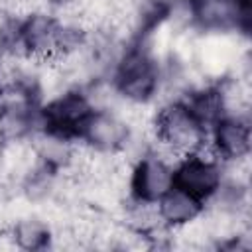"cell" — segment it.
<instances>
[{
    "mask_svg": "<svg viewBox=\"0 0 252 252\" xmlns=\"http://www.w3.org/2000/svg\"><path fill=\"white\" fill-rule=\"evenodd\" d=\"M159 89V73L156 57L144 47L126 51L116 63L114 91L128 102H150Z\"/></svg>",
    "mask_w": 252,
    "mask_h": 252,
    "instance_id": "6da1fadb",
    "label": "cell"
},
{
    "mask_svg": "<svg viewBox=\"0 0 252 252\" xmlns=\"http://www.w3.org/2000/svg\"><path fill=\"white\" fill-rule=\"evenodd\" d=\"M154 132L159 144H165L179 156H191L205 140L207 128L195 118L185 102L171 100L154 116Z\"/></svg>",
    "mask_w": 252,
    "mask_h": 252,
    "instance_id": "7a4b0ae2",
    "label": "cell"
},
{
    "mask_svg": "<svg viewBox=\"0 0 252 252\" xmlns=\"http://www.w3.org/2000/svg\"><path fill=\"white\" fill-rule=\"evenodd\" d=\"M187 4L191 24L207 33H238L248 30V0H189Z\"/></svg>",
    "mask_w": 252,
    "mask_h": 252,
    "instance_id": "3957f363",
    "label": "cell"
},
{
    "mask_svg": "<svg viewBox=\"0 0 252 252\" xmlns=\"http://www.w3.org/2000/svg\"><path fill=\"white\" fill-rule=\"evenodd\" d=\"M77 136L96 152L118 154L126 148L130 128L116 110L93 108L79 126Z\"/></svg>",
    "mask_w": 252,
    "mask_h": 252,
    "instance_id": "277c9868",
    "label": "cell"
},
{
    "mask_svg": "<svg viewBox=\"0 0 252 252\" xmlns=\"http://www.w3.org/2000/svg\"><path fill=\"white\" fill-rule=\"evenodd\" d=\"M91 110L93 106L87 94L79 91H65L43 106V112H41L43 126H45L43 130H49L65 138L77 136L79 126L83 124V120Z\"/></svg>",
    "mask_w": 252,
    "mask_h": 252,
    "instance_id": "5b68a950",
    "label": "cell"
},
{
    "mask_svg": "<svg viewBox=\"0 0 252 252\" xmlns=\"http://www.w3.org/2000/svg\"><path fill=\"white\" fill-rule=\"evenodd\" d=\"M222 167L219 161H207L195 156L183 158L173 169V185L205 201L222 187Z\"/></svg>",
    "mask_w": 252,
    "mask_h": 252,
    "instance_id": "8992f818",
    "label": "cell"
},
{
    "mask_svg": "<svg viewBox=\"0 0 252 252\" xmlns=\"http://www.w3.org/2000/svg\"><path fill=\"white\" fill-rule=\"evenodd\" d=\"M173 187V167L150 154L138 159L132 167L130 189L132 197L146 201H159Z\"/></svg>",
    "mask_w": 252,
    "mask_h": 252,
    "instance_id": "52a82bcc",
    "label": "cell"
},
{
    "mask_svg": "<svg viewBox=\"0 0 252 252\" xmlns=\"http://www.w3.org/2000/svg\"><path fill=\"white\" fill-rule=\"evenodd\" d=\"M213 146L222 159H236L250 152L248 118L222 116L213 124Z\"/></svg>",
    "mask_w": 252,
    "mask_h": 252,
    "instance_id": "ba28073f",
    "label": "cell"
},
{
    "mask_svg": "<svg viewBox=\"0 0 252 252\" xmlns=\"http://www.w3.org/2000/svg\"><path fill=\"white\" fill-rule=\"evenodd\" d=\"M158 207L163 222L171 228L181 226L203 213V201L175 185L158 201Z\"/></svg>",
    "mask_w": 252,
    "mask_h": 252,
    "instance_id": "9c48e42d",
    "label": "cell"
},
{
    "mask_svg": "<svg viewBox=\"0 0 252 252\" xmlns=\"http://www.w3.org/2000/svg\"><path fill=\"white\" fill-rule=\"evenodd\" d=\"M12 236L18 248L24 250H37L49 244L51 238V230L47 226V222L39 220V219H20L14 228H12Z\"/></svg>",
    "mask_w": 252,
    "mask_h": 252,
    "instance_id": "30bf717a",
    "label": "cell"
},
{
    "mask_svg": "<svg viewBox=\"0 0 252 252\" xmlns=\"http://www.w3.org/2000/svg\"><path fill=\"white\" fill-rule=\"evenodd\" d=\"M47 2V6L49 8H55V10H61V8H65V6H69L73 0H45Z\"/></svg>",
    "mask_w": 252,
    "mask_h": 252,
    "instance_id": "8fae6325",
    "label": "cell"
}]
</instances>
